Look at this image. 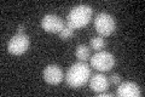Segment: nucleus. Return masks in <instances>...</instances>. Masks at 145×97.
<instances>
[{
  "instance_id": "nucleus-5",
  "label": "nucleus",
  "mask_w": 145,
  "mask_h": 97,
  "mask_svg": "<svg viewBox=\"0 0 145 97\" xmlns=\"http://www.w3.org/2000/svg\"><path fill=\"white\" fill-rule=\"evenodd\" d=\"M29 36L24 33H17L16 35H13L10 39L7 44V50L8 52L16 56L23 55L29 48Z\"/></svg>"
},
{
  "instance_id": "nucleus-15",
  "label": "nucleus",
  "mask_w": 145,
  "mask_h": 97,
  "mask_svg": "<svg viewBox=\"0 0 145 97\" xmlns=\"http://www.w3.org/2000/svg\"><path fill=\"white\" fill-rule=\"evenodd\" d=\"M17 30H18V33H23V32H24V26H20Z\"/></svg>"
},
{
  "instance_id": "nucleus-12",
  "label": "nucleus",
  "mask_w": 145,
  "mask_h": 97,
  "mask_svg": "<svg viewBox=\"0 0 145 97\" xmlns=\"http://www.w3.org/2000/svg\"><path fill=\"white\" fill-rule=\"evenodd\" d=\"M59 35H61V38L64 39V40L65 39H69L70 36L74 35V29H72L71 27H69V26H64V28L61 30Z\"/></svg>"
},
{
  "instance_id": "nucleus-10",
  "label": "nucleus",
  "mask_w": 145,
  "mask_h": 97,
  "mask_svg": "<svg viewBox=\"0 0 145 97\" xmlns=\"http://www.w3.org/2000/svg\"><path fill=\"white\" fill-rule=\"evenodd\" d=\"M75 56L78 57V58L80 59V61L85 62V61H87V59L89 58V56H91V51H89V49H88L86 45L80 44V45L78 46V48H76Z\"/></svg>"
},
{
  "instance_id": "nucleus-2",
  "label": "nucleus",
  "mask_w": 145,
  "mask_h": 97,
  "mask_svg": "<svg viewBox=\"0 0 145 97\" xmlns=\"http://www.w3.org/2000/svg\"><path fill=\"white\" fill-rule=\"evenodd\" d=\"M93 15V9L86 4H80V5L72 7L67 17V26L71 27L72 29L82 28L87 26Z\"/></svg>"
},
{
  "instance_id": "nucleus-8",
  "label": "nucleus",
  "mask_w": 145,
  "mask_h": 97,
  "mask_svg": "<svg viewBox=\"0 0 145 97\" xmlns=\"http://www.w3.org/2000/svg\"><path fill=\"white\" fill-rule=\"evenodd\" d=\"M117 96L121 97H139L142 95L139 86L133 81H125L117 85Z\"/></svg>"
},
{
  "instance_id": "nucleus-1",
  "label": "nucleus",
  "mask_w": 145,
  "mask_h": 97,
  "mask_svg": "<svg viewBox=\"0 0 145 97\" xmlns=\"http://www.w3.org/2000/svg\"><path fill=\"white\" fill-rule=\"evenodd\" d=\"M91 77V68L82 61L71 64L65 74V81L72 89H79L84 86Z\"/></svg>"
},
{
  "instance_id": "nucleus-3",
  "label": "nucleus",
  "mask_w": 145,
  "mask_h": 97,
  "mask_svg": "<svg viewBox=\"0 0 145 97\" xmlns=\"http://www.w3.org/2000/svg\"><path fill=\"white\" fill-rule=\"evenodd\" d=\"M94 28L101 36H109L116 28L115 18L108 12L98 13L94 18Z\"/></svg>"
},
{
  "instance_id": "nucleus-4",
  "label": "nucleus",
  "mask_w": 145,
  "mask_h": 97,
  "mask_svg": "<svg viewBox=\"0 0 145 97\" xmlns=\"http://www.w3.org/2000/svg\"><path fill=\"white\" fill-rule=\"evenodd\" d=\"M115 57L111 52L108 51H98L96 55H93L91 58V66L92 68L97 69L99 72H108L114 67Z\"/></svg>"
},
{
  "instance_id": "nucleus-14",
  "label": "nucleus",
  "mask_w": 145,
  "mask_h": 97,
  "mask_svg": "<svg viewBox=\"0 0 145 97\" xmlns=\"http://www.w3.org/2000/svg\"><path fill=\"white\" fill-rule=\"evenodd\" d=\"M98 96L99 97H104V96H112V92H110V91H103V92H99L98 94Z\"/></svg>"
},
{
  "instance_id": "nucleus-6",
  "label": "nucleus",
  "mask_w": 145,
  "mask_h": 97,
  "mask_svg": "<svg viewBox=\"0 0 145 97\" xmlns=\"http://www.w3.org/2000/svg\"><path fill=\"white\" fill-rule=\"evenodd\" d=\"M41 26L48 33H61V30L64 28V22L59 16L54 13H47L42 18Z\"/></svg>"
},
{
  "instance_id": "nucleus-9",
  "label": "nucleus",
  "mask_w": 145,
  "mask_h": 97,
  "mask_svg": "<svg viewBox=\"0 0 145 97\" xmlns=\"http://www.w3.org/2000/svg\"><path fill=\"white\" fill-rule=\"evenodd\" d=\"M89 87H91V90L94 91L96 94H99V92H103V91L108 90V87H109L108 78L104 74H102V73L93 75L92 78H91Z\"/></svg>"
},
{
  "instance_id": "nucleus-11",
  "label": "nucleus",
  "mask_w": 145,
  "mask_h": 97,
  "mask_svg": "<svg viewBox=\"0 0 145 97\" xmlns=\"http://www.w3.org/2000/svg\"><path fill=\"white\" fill-rule=\"evenodd\" d=\"M89 44H91V48L93 50H96V51H102V49L104 48V45H105L104 39L102 36H94V38L91 39Z\"/></svg>"
},
{
  "instance_id": "nucleus-13",
  "label": "nucleus",
  "mask_w": 145,
  "mask_h": 97,
  "mask_svg": "<svg viewBox=\"0 0 145 97\" xmlns=\"http://www.w3.org/2000/svg\"><path fill=\"white\" fill-rule=\"evenodd\" d=\"M110 81H111V84H114V85H119L122 82V78L119 74H112L110 77Z\"/></svg>"
},
{
  "instance_id": "nucleus-7",
  "label": "nucleus",
  "mask_w": 145,
  "mask_h": 97,
  "mask_svg": "<svg viewBox=\"0 0 145 97\" xmlns=\"http://www.w3.org/2000/svg\"><path fill=\"white\" fill-rule=\"evenodd\" d=\"M44 80L51 85H58L63 80V71L57 64H48L42 72Z\"/></svg>"
}]
</instances>
